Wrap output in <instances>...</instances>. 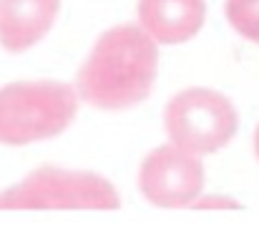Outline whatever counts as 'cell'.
<instances>
[{
	"mask_svg": "<svg viewBox=\"0 0 259 247\" xmlns=\"http://www.w3.org/2000/svg\"><path fill=\"white\" fill-rule=\"evenodd\" d=\"M23 207H118L113 184L91 171L40 166L23 182L0 192V209Z\"/></svg>",
	"mask_w": 259,
	"mask_h": 247,
	"instance_id": "4",
	"label": "cell"
},
{
	"mask_svg": "<svg viewBox=\"0 0 259 247\" xmlns=\"http://www.w3.org/2000/svg\"><path fill=\"white\" fill-rule=\"evenodd\" d=\"M169 144L189 154H214L227 147L239 129L234 103L211 88H184L164 109Z\"/></svg>",
	"mask_w": 259,
	"mask_h": 247,
	"instance_id": "3",
	"label": "cell"
},
{
	"mask_svg": "<svg viewBox=\"0 0 259 247\" xmlns=\"http://www.w3.org/2000/svg\"><path fill=\"white\" fill-rule=\"evenodd\" d=\"M254 154H257V159H259V126H257V131H254Z\"/></svg>",
	"mask_w": 259,
	"mask_h": 247,
	"instance_id": "10",
	"label": "cell"
},
{
	"mask_svg": "<svg viewBox=\"0 0 259 247\" xmlns=\"http://www.w3.org/2000/svg\"><path fill=\"white\" fill-rule=\"evenodd\" d=\"M227 20L242 38L259 43V0H227Z\"/></svg>",
	"mask_w": 259,
	"mask_h": 247,
	"instance_id": "8",
	"label": "cell"
},
{
	"mask_svg": "<svg viewBox=\"0 0 259 247\" xmlns=\"http://www.w3.org/2000/svg\"><path fill=\"white\" fill-rule=\"evenodd\" d=\"M159 68V51L151 36L123 23L106 30L78 71L76 93L101 111H123L149 98Z\"/></svg>",
	"mask_w": 259,
	"mask_h": 247,
	"instance_id": "1",
	"label": "cell"
},
{
	"mask_svg": "<svg viewBox=\"0 0 259 247\" xmlns=\"http://www.w3.org/2000/svg\"><path fill=\"white\" fill-rule=\"evenodd\" d=\"M139 25L154 43H186L191 41L206 18L204 0H139Z\"/></svg>",
	"mask_w": 259,
	"mask_h": 247,
	"instance_id": "6",
	"label": "cell"
},
{
	"mask_svg": "<svg viewBox=\"0 0 259 247\" xmlns=\"http://www.w3.org/2000/svg\"><path fill=\"white\" fill-rule=\"evenodd\" d=\"M139 184L149 202L161 207H181L199 197L204 187V166L196 154L164 144L144 159Z\"/></svg>",
	"mask_w": 259,
	"mask_h": 247,
	"instance_id": "5",
	"label": "cell"
},
{
	"mask_svg": "<svg viewBox=\"0 0 259 247\" xmlns=\"http://www.w3.org/2000/svg\"><path fill=\"white\" fill-rule=\"evenodd\" d=\"M78 111L76 88L61 81H15L0 88V144L23 147L63 134Z\"/></svg>",
	"mask_w": 259,
	"mask_h": 247,
	"instance_id": "2",
	"label": "cell"
},
{
	"mask_svg": "<svg viewBox=\"0 0 259 247\" xmlns=\"http://www.w3.org/2000/svg\"><path fill=\"white\" fill-rule=\"evenodd\" d=\"M199 207H237V202L232 199H224V197H206L201 202H196Z\"/></svg>",
	"mask_w": 259,
	"mask_h": 247,
	"instance_id": "9",
	"label": "cell"
},
{
	"mask_svg": "<svg viewBox=\"0 0 259 247\" xmlns=\"http://www.w3.org/2000/svg\"><path fill=\"white\" fill-rule=\"evenodd\" d=\"M61 0H0V46L8 53L33 48L53 28Z\"/></svg>",
	"mask_w": 259,
	"mask_h": 247,
	"instance_id": "7",
	"label": "cell"
}]
</instances>
